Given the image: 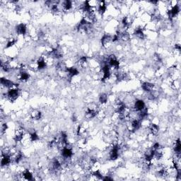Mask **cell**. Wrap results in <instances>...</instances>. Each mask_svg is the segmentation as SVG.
<instances>
[{
  "instance_id": "6da1fadb",
  "label": "cell",
  "mask_w": 181,
  "mask_h": 181,
  "mask_svg": "<svg viewBox=\"0 0 181 181\" xmlns=\"http://www.w3.org/2000/svg\"><path fill=\"white\" fill-rule=\"evenodd\" d=\"M113 36L110 35H108V34H106L102 37L101 38V44H102V46L106 49H108L112 46V44L113 43V39H112Z\"/></svg>"
},
{
  "instance_id": "7a4b0ae2",
  "label": "cell",
  "mask_w": 181,
  "mask_h": 181,
  "mask_svg": "<svg viewBox=\"0 0 181 181\" xmlns=\"http://www.w3.org/2000/svg\"><path fill=\"white\" fill-rule=\"evenodd\" d=\"M146 108L145 102L142 99H137L134 101L133 105V108L132 109L135 110V111H141V110H144Z\"/></svg>"
},
{
  "instance_id": "3957f363",
  "label": "cell",
  "mask_w": 181,
  "mask_h": 181,
  "mask_svg": "<svg viewBox=\"0 0 181 181\" xmlns=\"http://www.w3.org/2000/svg\"><path fill=\"white\" fill-rule=\"evenodd\" d=\"M15 31L18 35L26 36L27 34V26L26 24L20 23L15 28Z\"/></svg>"
},
{
  "instance_id": "277c9868",
  "label": "cell",
  "mask_w": 181,
  "mask_h": 181,
  "mask_svg": "<svg viewBox=\"0 0 181 181\" xmlns=\"http://www.w3.org/2000/svg\"><path fill=\"white\" fill-rule=\"evenodd\" d=\"M155 88H156V86H155L154 84H152V83L149 82H143L142 84V90L147 93H149L151 92V91H152Z\"/></svg>"
},
{
  "instance_id": "5b68a950",
  "label": "cell",
  "mask_w": 181,
  "mask_h": 181,
  "mask_svg": "<svg viewBox=\"0 0 181 181\" xmlns=\"http://www.w3.org/2000/svg\"><path fill=\"white\" fill-rule=\"evenodd\" d=\"M1 85L2 87L6 88V89H11L15 85L13 82H12L10 79H6V78H1Z\"/></svg>"
},
{
  "instance_id": "8992f818",
  "label": "cell",
  "mask_w": 181,
  "mask_h": 181,
  "mask_svg": "<svg viewBox=\"0 0 181 181\" xmlns=\"http://www.w3.org/2000/svg\"><path fill=\"white\" fill-rule=\"evenodd\" d=\"M36 62H37L38 64V70H44V69L46 68V67H47L48 65L47 61H46V60L45 59L44 57H40Z\"/></svg>"
},
{
  "instance_id": "52a82bcc",
  "label": "cell",
  "mask_w": 181,
  "mask_h": 181,
  "mask_svg": "<svg viewBox=\"0 0 181 181\" xmlns=\"http://www.w3.org/2000/svg\"><path fill=\"white\" fill-rule=\"evenodd\" d=\"M148 128L149 130V133L154 135V137L157 135L159 132V127H158V125H156V124L151 123Z\"/></svg>"
},
{
  "instance_id": "ba28073f",
  "label": "cell",
  "mask_w": 181,
  "mask_h": 181,
  "mask_svg": "<svg viewBox=\"0 0 181 181\" xmlns=\"http://www.w3.org/2000/svg\"><path fill=\"white\" fill-rule=\"evenodd\" d=\"M173 149L174 151V154H180L181 151V144L180 139H175V141L173 143Z\"/></svg>"
},
{
  "instance_id": "9c48e42d",
  "label": "cell",
  "mask_w": 181,
  "mask_h": 181,
  "mask_svg": "<svg viewBox=\"0 0 181 181\" xmlns=\"http://www.w3.org/2000/svg\"><path fill=\"white\" fill-rule=\"evenodd\" d=\"M21 174H22V176H23V178L25 179V180H34L33 173L28 169L24 170L21 173Z\"/></svg>"
},
{
  "instance_id": "30bf717a",
  "label": "cell",
  "mask_w": 181,
  "mask_h": 181,
  "mask_svg": "<svg viewBox=\"0 0 181 181\" xmlns=\"http://www.w3.org/2000/svg\"><path fill=\"white\" fill-rule=\"evenodd\" d=\"M30 116H31V118L32 119H33V120H38L42 118V113H41V112L39 111V110H33L31 112Z\"/></svg>"
},
{
  "instance_id": "8fae6325",
  "label": "cell",
  "mask_w": 181,
  "mask_h": 181,
  "mask_svg": "<svg viewBox=\"0 0 181 181\" xmlns=\"http://www.w3.org/2000/svg\"><path fill=\"white\" fill-rule=\"evenodd\" d=\"M16 42H17L16 38H15L13 37L9 38L7 40V43H6V48L12 47V46L14 45L16 43Z\"/></svg>"
},
{
  "instance_id": "7c38bea8",
  "label": "cell",
  "mask_w": 181,
  "mask_h": 181,
  "mask_svg": "<svg viewBox=\"0 0 181 181\" xmlns=\"http://www.w3.org/2000/svg\"><path fill=\"white\" fill-rule=\"evenodd\" d=\"M108 101V96L106 94H102L99 96V102L101 104H107Z\"/></svg>"
},
{
  "instance_id": "4fadbf2b",
  "label": "cell",
  "mask_w": 181,
  "mask_h": 181,
  "mask_svg": "<svg viewBox=\"0 0 181 181\" xmlns=\"http://www.w3.org/2000/svg\"><path fill=\"white\" fill-rule=\"evenodd\" d=\"M7 128H8V126H7V125H6V123L1 125V134H4V132L6 131V130H7Z\"/></svg>"
}]
</instances>
